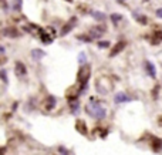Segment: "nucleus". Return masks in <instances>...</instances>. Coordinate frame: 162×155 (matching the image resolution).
<instances>
[{
	"mask_svg": "<svg viewBox=\"0 0 162 155\" xmlns=\"http://www.w3.org/2000/svg\"><path fill=\"white\" fill-rule=\"evenodd\" d=\"M85 111H87L91 117H94V118H97V120H102V118H105V115H107V110H105L102 105H98V104H88V105L85 107Z\"/></svg>",
	"mask_w": 162,
	"mask_h": 155,
	"instance_id": "nucleus-1",
	"label": "nucleus"
},
{
	"mask_svg": "<svg viewBox=\"0 0 162 155\" xmlns=\"http://www.w3.org/2000/svg\"><path fill=\"white\" fill-rule=\"evenodd\" d=\"M76 23H77V19H76V17H71V20H70V21L65 24L64 27H63V30H61V33H60V34H61V36H65L67 33H68V32H71V30L74 29V24H76Z\"/></svg>",
	"mask_w": 162,
	"mask_h": 155,
	"instance_id": "nucleus-2",
	"label": "nucleus"
},
{
	"mask_svg": "<svg viewBox=\"0 0 162 155\" xmlns=\"http://www.w3.org/2000/svg\"><path fill=\"white\" fill-rule=\"evenodd\" d=\"M114 101H115V104L128 103V101H131V98L127 95V94H124V93H118V94L114 95Z\"/></svg>",
	"mask_w": 162,
	"mask_h": 155,
	"instance_id": "nucleus-3",
	"label": "nucleus"
},
{
	"mask_svg": "<svg viewBox=\"0 0 162 155\" xmlns=\"http://www.w3.org/2000/svg\"><path fill=\"white\" fill-rule=\"evenodd\" d=\"M125 46H127L125 41H119V43H117V44L114 46V49L111 50V53H110V56H111V57L117 56L119 51H122V49H125Z\"/></svg>",
	"mask_w": 162,
	"mask_h": 155,
	"instance_id": "nucleus-4",
	"label": "nucleus"
},
{
	"mask_svg": "<svg viewBox=\"0 0 162 155\" xmlns=\"http://www.w3.org/2000/svg\"><path fill=\"white\" fill-rule=\"evenodd\" d=\"M14 70H16L17 75H26V73H27L26 66H24L21 61H16V64H14Z\"/></svg>",
	"mask_w": 162,
	"mask_h": 155,
	"instance_id": "nucleus-5",
	"label": "nucleus"
},
{
	"mask_svg": "<svg viewBox=\"0 0 162 155\" xmlns=\"http://www.w3.org/2000/svg\"><path fill=\"white\" fill-rule=\"evenodd\" d=\"M145 70H146V73L149 74V77H152V78H155V77H157V70H155V66H154L151 61H145Z\"/></svg>",
	"mask_w": 162,
	"mask_h": 155,
	"instance_id": "nucleus-6",
	"label": "nucleus"
},
{
	"mask_svg": "<svg viewBox=\"0 0 162 155\" xmlns=\"http://www.w3.org/2000/svg\"><path fill=\"white\" fill-rule=\"evenodd\" d=\"M3 36H4V37H9V38H16V37H19V33H17L16 29L7 27V29L3 30Z\"/></svg>",
	"mask_w": 162,
	"mask_h": 155,
	"instance_id": "nucleus-7",
	"label": "nucleus"
},
{
	"mask_svg": "<svg viewBox=\"0 0 162 155\" xmlns=\"http://www.w3.org/2000/svg\"><path fill=\"white\" fill-rule=\"evenodd\" d=\"M105 32V29L104 27H93L91 30H90V34H91V37H95V38H98V37H101L102 36V33Z\"/></svg>",
	"mask_w": 162,
	"mask_h": 155,
	"instance_id": "nucleus-8",
	"label": "nucleus"
},
{
	"mask_svg": "<svg viewBox=\"0 0 162 155\" xmlns=\"http://www.w3.org/2000/svg\"><path fill=\"white\" fill-rule=\"evenodd\" d=\"M44 56H46V53L43 51V50H40V49H34V50H32V57L36 60V61L41 60Z\"/></svg>",
	"mask_w": 162,
	"mask_h": 155,
	"instance_id": "nucleus-9",
	"label": "nucleus"
},
{
	"mask_svg": "<svg viewBox=\"0 0 162 155\" xmlns=\"http://www.w3.org/2000/svg\"><path fill=\"white\" fill-rule=\"evenodd\" d=\"M56 104H57L56 97H54V95H49L47 100H46V108H47V110H53V108L56 107Z\"/></svg>",
	"mask_w": 162,
	"mask_h": 155,
	"instance_id": "nucleus-10",
	"label": "nucleus"
},
{
	"mask_svg": "<svg viewBox=\"0 0 162 155\" xmlns=\"http://www.w3.org/2000/svg\"><path fill=\"white\" fill-rule=\"evenodd\" d=\"M132 16H134V19H135L137 21H139L141 24H146V23H148L146 17L144 16V14H141V13H137V12H134V13H132Z\"/></svg>",
	"mask_w": 162,
	"mask_h": 155,
	"instance_id": "nucleus-11",
	"label": "nucleus"
},
{
	"mask_svg": "<svg viewBox=\"0 0 162 155\" xmlns=\"http://www.w3.org/2000/svg\"><path fill=\"white\" fill-rule=\"evenodd\" d=\"M70 108H71V111L74 114H77L80 111V104H78V101L77 100H70Z\"/></svg>",
	"mask_w": 162,
	"mask_h": 155,
	"instance_id": "nucleus-12",
	"label": "nucleus"
},
{
	"mask_svg": "<svg viewBox=\"0 0 162 155\" xmlns=\"http://www.w3.org/2000/svg\"><path fill=\"white\" fill-rule=\"evenodd\" d=\"M91 16L95 19V20H98V21H104V20L107 19L105 13H102V12H93V13H91Z\"/></svg>",
	"mask_w": 162,
	"mask_h": 155,
	"instance_id": "nucleus-13",
	"label": "nucleus"
},
{
	"mask_svg": "<svg viewBox=\"0 0 162 155\" xmlns=\"http://www.w3.org/2000/svg\"><path fill=\"white\" fill-rule=\"evenodd\" d=\"M85 63H87V56H85L84 51H81L80 54H78V64H80V66H84Z\"/></svg>",
	"mask_w": 162,
	"mask_h": 155,
	"instance_id": "nucleus-14",
	"label": "nucleus"
},
{
	"mask_svg": "<svg viewBox=\"0 0 162 155\" xmlns=\"http://www.w3.org/2000/svg\"><path fill=\"white\" fill-rule=\"evenodd\" d=\"M77 127H78L77 130L80 131L81 134H87V130H85V124H84L82 121H78V122H77Z\"/></svg>",
	"mask_w": 162,
	"mask_h": 155,
	"instance_id": "nucleus-15",
	"label": "nucleus"
},
{
	"mask_svg": "<svg viewBox=\"0 0 162 155\" xmlns=\"http://www.w3.org/2000/svg\"><path fill=\"white\" fill-rule=\"evenodd\" d=\"M111 20L114 21V24H117L119 20H122V16L119 13H114V14H111Z\"/></svg>",
	"mask_w": 162,
	"mask_h": 155,
	"instance_id": "nucleus-16",
	"label": "nucleus"
},
{
	"mask_svg": "<svg viewBox=\"0 0 162 155\" xmlns=\"http://www.w3.org/2000/svg\"><path fill=\"white\" fill-rule=\"evenodd\" d=\"M13 10H16V12H19L20 10V7H21V0H14V3H13Z\"/></svg>",
	"mask_w": 162,
	"mask_h": 155,
	"instance_id": "nucleus-17",
	"label": "nucleus"
},
{
	"mask_svg": "<svg viewBox=\"0 0 162 155\" xmlns=\"http://www.w3.org/2000/svg\"><path fill=\"white\" fill-rule=\"evenodd\" d=\"M0 75H1V80H3V83H4V84H7L9 81H7V74H6V70H4V69L0 71Z\"/></svg>",
	"mask_w": 162,
	"mask_h": 155,
	"instance_id": "nucleus-18",
	"label": "nucleus"
},
{
	"mask_svg": "<svg viewBox=\"0 0 162 155\" xmlns=\"http://www.w3.org/2000/svg\"><path fill=\"white\" fill-rule=\"evenodd\" d=\"M98 47L102 49V47H110V41H98Z\"/></svg>",
	"mask_w": 162,
	"mask_h": 155,
	"instance_id": "nucleus-19",
	"label": "nucleus"
},
{
	"mask_svg": "<svg viewBox=\"0 0 162 155\" xmlns=\"http://www.w3.org/2000/svg\"><path fill=\"white\" fill-rule=\"evenodd\" d=\"M77 38L81 40V41H85V43H90V41H91V37H90V38H87V36H78Z\"/></svg>",
	"mask_w": 162,
	"mask_h": 155,
	"instance_id": "nucleus-20",
	"label": "nucleus"
},
{
	"mask_svg": "<svg viewBox=\"0 0 162 155\" xmlns=\"http://www.w3.org/2000/svg\"><path fill=\"white\" fill-rule=\"evenodd\" d=\"M58 150H60V151H58V152H60V154L61 155H68V152H67V151H65L64 148H63V147H60V148H58Z\"/></svg>",
	"mask_w": 162,
	"mask_h": 155,
	"instance_id": "nucleus-21",
	"label": "nucleus"
},
{
	"mask_svg": "<svg viewBox=\"0 0 162 155\" xmlns=\"http://www.w3.org/2000/svg\"><path fill=\"white\" fill-rule=\"evenodd\" d=\"M157 17L162 19V7H161V9H158V10H157Z\"/></svg>",
	"mask_w": 162,
	"mask_h": 155,
	"instance_id": "nucleus-22",
	"label": "nucleus"
},
{
	"mask_svg": "<svg viewBox=\"0 0 162 155\" xmlns=\"http://www.w3.org/2000/svg\"><path fill=\"white\" fill-rule=\"evenodd\" d=\"M124 1H125V0H118V3H121V4H124Z\"/></svg>",
	"mask_w": 162,
	"mask_h": 155,
	"instance_id": "nucleus-23",
	"label": "nucleus"
},
{
	"mask_svg": "<svg viewBox=\"0 0 162 155\" xmlns=\"http://www.w3.org/2000/svg\"><path fill=\"white\" fill-rule=\"evenodd\" d=\"M67 1H73V0H67Z\"/></svg>",
	"mask_w": 162,
	"mask_h": 155,
	"instance_id": "nucleus-24",
	"label": "nucleus"
}]
</instances>
